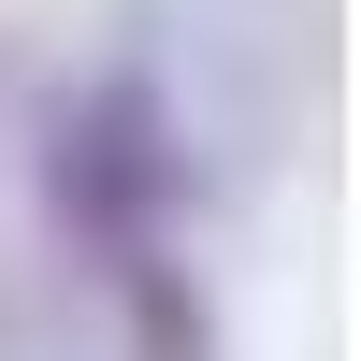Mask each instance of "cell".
Masks as SVG:
<instances>
[{
  "label": "cell",
  "instance_id": "cell-2",
  "mask_svg": "<svg viewBox=\"0 0 361 361\" xmlns=\"http://www.w3.org/2000/svg\"><path fill=\"white\" fill-rule=\"evenodd\" d=\"M44 116H58V87L29 58H0V333H29L58 304V275H73L58 202H44Z\"/></svg>",
  "mask_w": 361,
  "mask_h": 361
},
{
  "label": "cell",
  "instance_id": "cell-1",
  "mask_svg": "<svg viewBox=\"0 0 361 361\" xmlns=\"http://www.w3.org/2000/svg\"><path fill=\"white\" fill-rule=\"evenodd\" d=\"M202 188H217V173H202L188 116H173V87L145 73V58L58 87V116H44V202H58V246H73L87 275L173 260V217H188Z\"/></svg>",
  "mask_w": 361,
  "mask_h": 361
}]
</instances>
